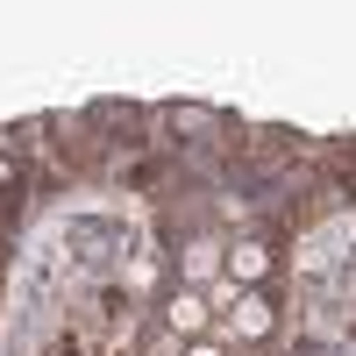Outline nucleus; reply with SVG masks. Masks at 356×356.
Instances as JSON below:
<instances>
[{"instance_id": "nucleus-1", "label": "nucleus", "mask_w": 356, "mask_h": 356, "mask_svg": "<svg viewBox=\"0 0 356 356\" xmlns=\"http://www.w3.org/2000/svg\"><path fill=\"white\" fill-rule=\"evenodd\" d=\"M228 328H235V335H250V342H257V335H271V307H264L257 292H243V300L228 307Z\"/></svg>"}, {"instance_id": "nucleus-2", "label": "nucleus", "mask_w": 356, "mask_h": 356, "mask_svg": "<svg viewBox=\"0 0 356 356\" xmlns=\"http://www.w3.org/2000/svg\"><path fill=\"white\" fill-rule=\"evenodd\" d=\"M164 321H171L178 335H200V328H207V300H200V292L186 285V292H178V300L164 307Z\"/></svg>"}, {"instance_id": "nucleus-3", "label": "nucleus", "mask_w": 356, "mask_h": 356, "mask_svg": "<svg viewBox=\"0 0 356 356\" xmlns=\"http://www.w3.org/2000/svg\"><path fill=\"white\" fill-rule=\"evenodd\" d=\"M264 271H271V250H264V243H235V257H228V278H243V285H257Z\"/></svg>"}, {"instance_id": "nucleus-4", "label": "nucleus", "mask_w": 356, "mask_h": 356, "mask_svg": "<svg viewBox=\"0 0 356 356\" xmlns=\"http://www.w3.org/2000/svg\"><path fill=\"white\" fill-rule=\"evenodd\" d=\"M186 278H193V292L214 285V278H221V243H193V250H186Z\"/></svg>"}, {"instance_id": "nucleus-5", "label": "nucleus", "mask_w": 356, "mask_h": 356, "mask_svg": "<svg viewBox=\"0 0 356 356\" xmlns=\"http://www.w3.org/2000/svg\"><path fill=\"white\" fill-rule=\"evenodd\" d=\"M186 356H221V349H214V342H193V349H186Z\"/></svg>"}]
</instances>
